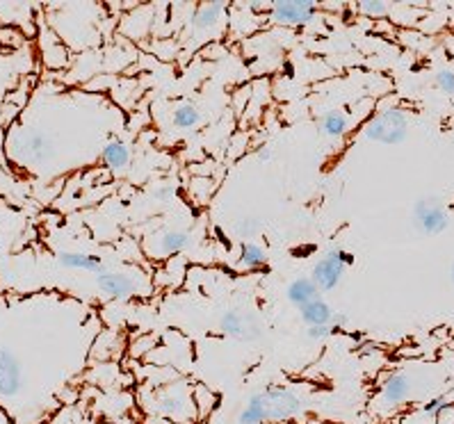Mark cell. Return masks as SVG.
<instances>
[{
  "instance_id": "1",
  "label": "cell",
  "mask_w": 454,
  "mask_h": 424,
  "mask_svg": "<svg viewBox=\"0 0 454 424\" xmlns=\"http://www.w3.org/2000/svg\"><path fill=\"white\" fill-rule=\"evenodd\" d=\"M409 126L411 116L404 107H386L377 114L367 116L365 124L361 126V135L367 141H377L384 146H399L409 137Z\"/></svg>"
},
{
  "instance_id": "2",
  "label": "cell",
  "mask_w": 454,
  "mask_h": 424,
  "mask_svg": "<svg viewBox=\"0 0 454 424\" xmlns=\"http://www.w3.org/2000/svg\"><path fill=\"white\" fill-rule=\"evenodd\" d=\"M356 263V256L347 249H331V251L324 256L322 260H318L310 269V281L315 283L318 292H333L340 281L345 278V271H347L352 265Z\"/></svg>"
},
{
  "instance_id": "3",
  "label": "cell",
  "mask_w": 454,
  "mask_h": 424,
  "mask_svg": "<svg viewBox=\"0 0 454 424\" xmlns=\"http://www.w3.org/2000/svg\"><path fill=\"white\" fill-rule=\"evenodd\" d=\"M263 404L267 413V422H288L304 413V401L297 393L283 386H272L263 390Z\"/></svg>"
},
{
  "instance_id": "4",
  "label": "cell",
  "mask_w": 454,
  "mask_h": 424,
  "mask_svg": "<svg viewBox=\"0 0 454 424\" xmlns=\"http://www.w3.org/2000/svg\"><path fill=\"white\" fill-rule=\"evenodd\" d=\"M320 7L313 0H283V3H272L269 7V21L281 28H299L308 26L318 16Z\"/></svg>"
},
{
  "instance_id": "5",
  "label": "cell",
  "mask_w": 454,
  "mask_h": 424,
  "mask_svg": "<svg viewBox=\"0 0 454 424\" xmlns=\"http://www.w3.org/2000/svg\"><path fill=\"white\" fill-rule=\"evenodd\" d=\"M414 222L420 233L434 237V235H441L443 231H448L450 214L445 210V205H443L438 199L423 197L414 205Z\"/></svg>"
},
{
  "instance_id": "6",
  "label": "cell",
  "mask_w": 454,
  "mask_h": 424,
  "mask_svg": "<svg viewBox=\"0 0 454 424\" xmlns=\"http://www.w3.org/2000/svg\"><path fill=\"white\" fill-rule=\"evenodd\" d=\"M21 388H23V369L18 356L7 347H0V397L12 399L21 393Z\"/></svg>"
},
{
  "instance_id": "7",
  "label": "cell",
  "mask_w": 454,
  "mask_h": 424,
  "mask_svg": "<svg viewBox=\"0 0 454 424\" xmlns=\"http://www.w3.org/2000/svg\"><path fill=\"white\" fill-rule=\"evenodd\" d=\"M96 286L103 292V295L112 299H128L137 292V281L135 276L126 274V271H103V274L96 276Z\"/></svg>"
},
{
  "instance_id": "8",
  "label": "cell",
  "mask_w": 454,
  "mask_h": 424,
  "mask_svg": "<svg viewBox=\"0 0 454 424\" xmlns=\"http://www.w3.org/2000/svg\"><path fill=\"white\" fill-rule=\"evenodd\" d=\"M220 331L224 335L237 338V340H256L258 335H261V329H258L256 324H252L244 312L235 310V308L226 310L220 317Z\"/></svg>"
},
{
  "instance_id": "9",
  "label": "cell",
  "mask_w": 454,
  "mask_h": 424,
  "mask_svg": "<svg viewBox=\"0 0 454 424\" xmlns=\"http://www.w3.org/2000/svg\"><path fill=\"white\" fill-rule=\"evenodd\" d=\"M158 251L153 256L158 258H171V256H178L183 251H188L192 246V233L190 231H183V228H169V231H162L158 237Z\"/></svg>"
},
{
  "instance_id": "10",
  "label": "cell",
  "mask_w": 454,
  "mask_h": 424,
  "mask_svg": "<svg viewBox=\"0 0 454 424\" xmlns=\"http://www.w3.org/2000/svg\"><path fill=\"white\" fill-rule=\"evenodd\" d=\"M411 395V381L404 372L388 374L386 381L379 386V399L386 406H402Z\"/></svg>"
},
{
  "instance_id": "11",
  "label": "cell",
  "mask_w": 454,
  "mask_h": 424,
  "mask_svg": "<svg viewBox=\"0 0 454 424\" xmlns=\"http://www.w3.org/2000/svg\"><path fill=\"white\" fill-rule=\"evenodd\" d=\"M101 160L110 171H126L133 165V148L124 139H110L101 151Z\"/></svg>"
},
{
  "instance_id": "12",
  "label": "cell",
  "mask_w": 454,
  "mask_h": 424,
  "mask_svg": "<svg viewBox=\"0 0 454 424\" xmlns=\"http://www.w3.org/2000/svg\"><path fill=\"white\" fill-rule=\"evenodd\" d=\"M58 263L64 269H73V271H87V274H103L105 265L99 256H92V254H82V251H64L58 256Z\"/></svg>"
},
{
  "instance_id": "13",
  "label": "cell",
  "mask_w": 454,
  "mask_h": 424,
  "mask_svg": "<svg viewBox=\"0 0 454 424\" xmlns=\"http://www.w3.org/2000/svg\"><path fill=\"white\" fill-rule=\"evenodd\" d=\"M226 14V3H203L194 9L190 18L192 32H210Z\"/></svg>"
},
{
  "instance_id": "14",
  "label": "cell",
  "mask_w": 454,
  "mask_h": 424,
  "mask_svg": "<svg viewBox=\"0 0 454 424\" xmlns=\"http://www.w3.org/2000/svg\"><path fill=\"white\" fill-rule=\"evenodd\" d=\"M201 124H203V114L192 101H183L171 110V126L176 130H197Z\"/></svg>"
},
{
  "instance_id": "15",
  "label": "cell",
  "mask_w": 454,
  "mask_h": 424,
  "mask_svg": "<svg viewBox=\"0 0 454 424\" xmlns=\"http://www.w3.org/2000/svg\"><path fill=\"white\" fill-rule=\"evenodd\" d=\"M333 308L329 306L322 297H315L313 301H308L306 306L299 308V317L306 326H320V324H329L333 320Z\"/></svg>"
},
{
  "instance_id": "16",
  "label": "cell",
  "mask_w": 454,
  "mask_h": 424,
  "mask_svg": "<svg viewBox=\"0 0 454 424\" xmlns=\"http://www.w3.org/2000/svg\"><path fill=\"white\" fill-rule=\"evenodd\" d=\"M315 297H320V292L310 278H295V281H290L286 288V299L297 308L306 306V303L313 301Z\"/></svg>"
},
{
  "instance_id": "17",
  "label": "cell",
  "mask_w": 454,
  "mask_h": 424,
  "mask_svg": "<svg viewBox=\"0 0 454 424\" xmlns=\"http://www.w3.org/2000/svg\"><path fill=\"white\" fill-rule=\"evenodd\" d=\"M350 130V114L345 110H329L327 114H322L320 119V133L324 137L338 139L345 137Z\"/></svg>"
},
{
  "instance_id": "18",
  "label": "cell",
  "mask_w": 454,
  "mask_h": 424,
  "mask_svg": "<svg viewBox=\"0 0 454 424\" xmlns=\"http://www.w3.org/2000/svg\"><path fill=\"white\" fill-rule=\"evenodd\" d=\"M240 267L247 271L263 269L267 265V251L258 242H240Z\"/></svg>"
},
{
  "instance_id": "19",
  "label": "cell",
  "mask_w": 454,
  "mask_h": 424,
  "mask_svg": "<svg viewBox=\"0 0 454 424\" xmlns=\"http://www.w3.org/2000/svg\"><path fill=\"white\" fill-rule=\"evenodd\" d=\"M21 146H23V151L30 153L32 158H44L50 151V139L44 133H39V130H30V133L23 137V144Z\"/></svg>"
},
{
  "instance_id": "20",
  "label": "cell",
  "mask_w": 454,
  "mask_h": 424,
  "mask_svg": "<svg viewBox=\"0 0 454 424\" xmlns=\"http://www.w3.org/2000/svg\"><path fill=\"white\" fill-rule=\"evenodd\" d=\"M233 231L242 242H254V237L261 235L263 224H261V219H256V217H242V219L235 222Z\"/></svg>"
},
{
  "instance_id": "21",
  "label": "cell",
  "mask_w": 454,
  "mask_h": 424,
  "mask_svg": "<svg viewBox=\"0 0 454 424\" xmlns=\"http://www.w3.org/2000/svg\"><path fill=\"white\" fill-rule=\"evenodd\" d=\"M359 14L367 18H386L391 14V3H384V0H363V3H356Z\"/></svg>"
},
{
  "instance_id": "22",
  "label": "cell",
  "mask_w": 454,
  "mask_h": 424,
  "mask_svg": "<svg viewBox=\"0 0 454 424\" xmlns=\"http://www.w3.org/2000/svg\"><path fill=\"white\" fill-rule=\"evenodd\" d=\"M420 411H423L425 415L431 418V420H441V418L450 411V397H448V395H438V397H434V399L425 401L423 408H420Z\"/></svg>"
},
{
  "instance_id": "23",
  "label": "cell",
  "mask_w": 454,
  "mask_h": 424,
  "mask_svg": "<svg viewBox=\"0 0 454 424\" xmlns=\"http://www.w3.org/2000/svg\"><path fill=\"white\" fill-rule=\"evenodd\" d=\"M434 85H436V89H441L443 94L454 96V69H441V71H436Z\"/></svg>"
},
{
  "instance_id": "24",
  "label": "cell",
  "mask_w": 454,
  "mask_h": 424,
  "mask_svg": "<svg viewBox=\"0 0 454 424\" xmlns=\"http://www.w3.org/2000/svg\"><path fill=\"white\" fill-rule=\"evenodd\" d=\"M336 333H338L336 326H333L331 322L329 324H320V326H308V331H306L308 340H313V342H324V340L331 338V335H336Z\"/></svg>"
},
{
  "instance_id": "25",
  "label": "cell",
  "mask_w": 454,
  "mask_h": 424,
  "mask_svg": "<svg viewBox=\"0 0 454 424\" xmlns=\"http://www.w3.org/2000/svg\"><path fill=\"white\" fill-rule=\"evenodd\" d=\"M158 338H153V335H139V338L131 344V356H144L148 352H153Z\"/></svg>"
},
{
  "instance_id": "26",
  "label": "cell",
  "mask_w": 454,
  "mask_h": 424,
  "mask_svg": "<svg viewBox=\"0 0 454 424\" xmlns=\"http://www.w3.org/2000/svg\"><path fill=\"white\" fill-rule=\"evenodd\" d=\"M176 192H178V187L174 183H165V185H158V187L153 190V199L156 201H162V203H167V201H171L176 197Z\"/></svg>"
},
{
  "instance_id": "27",
  "label": "cell",
  "mask_w": 454,
  "mask_h": 424,
  "mask_svg": "<svg viewBox=\"0 0 454 424\" xmlns=\"http://www.w3.org/2000/svg\"><path fill=\"white\" fill-rule=\"evenodd\" d=\"M256 156H258V160H261V162H267V160H272V151H269L267 146H261L256 151Z\"/></svg>"
},
{
  "instance_id": "28",
  "label": "cell",
  "mask_w": 454,
  "mask_h": 424,
  "mask_svg": "<svg viewBox=\"0 0 454 424\" xmlns=\"http://www.w3.org/2000/svg\"><path fill=\"white\" fill-rule=\"evenodd\" d=\"M0 424H9V420H7V415H5L3 408H0Z\"/></svg>"
},
{
  "instance_id": "29",
  "label": "cell",
  "mask_w": 454,
  "mask_h": 424,
  "mask_svg": "<svg viewBox=\"0 0 454 424\" xmlns=\"http://www.w3.org/2000/svg\"><path fill=\"white\" fill-rule=\"evenodd\" d=\"M452 283H454V263H452Z\"/></svg>"
}]
</instances>
